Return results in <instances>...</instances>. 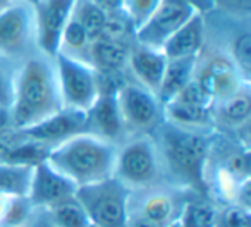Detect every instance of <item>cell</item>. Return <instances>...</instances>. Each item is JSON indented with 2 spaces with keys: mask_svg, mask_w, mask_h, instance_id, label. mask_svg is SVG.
Masks as SVG:
<instances>
[{
  "mask_svg": "<svg viewBox=\"0 0 251 227\" xmlns=\"http://www.w3.org/2000/svg\"><path fill=\"white\" fill-rule=\"evenodd\" d=\"M64 108L52 57L35 52L18 64L9 108L12 127L23 131Z\"/></svg>",
  "mask_w": 251,
  "mask_h": 227,
  "instance_id": "6da1fadb",
  "label": "cell"
},
{
  "mask_svg": "<svg viewBox=\"0 0 251 227\" xmlns=\"http://www.w3.org/2000/svg\"><path fill=\"white\" fill-rule=\"evenodd\" d=\"M151 136L157 143L167 184L206 196L205 174L212 133L182 129L164 121Z\"/></svg>",
  "mask_w": 251,
  "mask_h": 227,
  "instance_id": "7a4b0ae2",
  "label": "cell"
},
{
  "mask_svg": "<svg viewBox=\"0 0 251 227\" xmlns=\"http://www.w3.org/2000/svg\"><path fill=\"white\" fill-rule=\"evenodd\" d=\"M115 157V143L91 133H79L50 148L45 160L81 188L112 177Z\"/></svg>",
  "mask_w": 251,
  "mask_h": 227,
  "instance_id": "3957f363",
  "label": "cell"
},
{
  "mask_svg": "<svg viewBox=\"0 0 251 227\" xmlns=\"http://www.w3.org/2000/svg\"><path fill=\"white\" fill-rule=\"evenodd\" d=\"M114 177L129 189V193L167 184L157 143L151 134L127 136L117 145Z\"/></svg>",
  "mask_w": 251,
  "mask_h": 227,
  "instance_id": "277c9868",
  "label": "cell"
},
{
  "mask_svg": "<svg viewBox=\"0 0 251 227\" xmlns=\"http://www.w3.org/2000/svg\"><path fill=\"white\" fill-rule=\"evenodd\" d=\"M129 195V189L114 176L76 189V198L95 227H126Z\"/></svg>",
  "mask_w": 251,
  "mask_h": 227,
  "instance_id": "5b68a950",
  "label": "cell"
},
{
  "mask_svg": "<svg viewBox=\"0 0 251 227\" xmlns=\"http://www.w3.org/2000/svg\"><path fill=\"white\" fill-rule=\"evenodd\" d=\"M126 138L136 134H153L164 123V105L153 91L138 84L129 76L115 93Z\"/></svg>",
  "mask_w": 251,
  "mask_h": 227,
  "instance_id": "8992f818",
  "label": "cell"
},
{
  "mask_svg": "<svg viewBox=\"0 0 251 227\" xmlns=\"http://www.w3.org/2000/svg\"><path fill=\"white\" fill-rule=\"evenodd\" d=\"M36 50L33 4L11 0L0 11V55L19 64Z\"/></svg>",
  "mask_w": 251,
  "mask_h": 227,
  "instance_id": "52a82bcc",
  "label": "cell"
},
{
  "mask_svg": "<svg viewBox=\"0 0 251 227\" xmlns=\"http://www.w3.org/2000/svg\"><path fill=\"white\" fill-rule=\"evenodd\" d=\"M193 81L210 98L212 107L250 84L224 50H203L196 59Z\"/></svg>",
  "mask_w": 251,
  "mask_h": 227,
  "instance_id": "ba28073f",
  "label": "cell"
},
{
  "mask_svg": "<svg viewBox=\"0 0 251 227\" xmlns=\"http://www.w3.org/2000/svg\"><path fill=\"white\" fill-rule=\"evenodd\" d=\"M53 59L55 64L59 91L64 108L86 112L100 97L98 74L90 64L71 59L62 53H57Z\"/></svg>",
  "mask_w": 251,
  "mask_h": 227,
  "instance_id": "9c48e42d",
  "label": "cell"
},
{
  "mask_svg": "<svg viewBox=\"0 0 251 227\" xmlns=\"http://www.w3.org/2000/svg\"><path fill=\"white\" fill-rule=\"evenodd\" d=\"M191 195H198V193L167 184L131 193L127 213L157 224L158 227H165L179 219L186 200Z\"/></svg>",
  "mask_w": 251,
  "mask_h": 227,
  "instance_id": "30bf717a",
  "label": "cell"
},
{
  "mask_svg": "<svg viewBox=\"0 0 251 227\" xmlns=\"http://www.w3.org/2000/svg\"><path fill=\"white\" fill-rule=\"evenodd\" d=\"M164 121L182 129L213 133L212 101L195 81L164 105Z\"/></svg>",
  "mask_w": 251,
  "mask_h": 227,
  "instance_id": "8fae6325",
  "label": "cell"
},
{
  "mask_svg": "<svg viewBox=\"0 0 251 227\" xmlns=\"http://www.w3.org/2000/svg\"><path fill=\"white\" fill-rule=\"evenodd\" d=\"M76 0H36L35 14L36 50L47 57H55L59 52L60 36L73 16Z\"/></svg>",
  "mask_w": 251,
  "mask_h": 227,
  "instance_id": "7c38bea8",
  "label": "cell"
},
{
  "mask_svg": "<svg viewBox=\"0 0 251 227\" xmlns=\"http://www.w3.org/2000/svg\"><path fill=\"white\" fill-rule=\"evenodd\" d=\"M195 14V9L182 0H162L153 14L136 29L134 42L162 50L167 40Z\"/></svg>",
  "mask_w": 251,
  "mask_h": 227,
  "instance_id": "4fadbf2b",
  "label": "cell"
},
{
  "mask_svg": "<svg viewBox=\"0 0 251 227\" xmlns=\"http://www.w3.org/2000/svg\"><path fill=\"white\" fill-rule=\"evenodd\" d=\"M76 184L47 160H42L33 167L31 182L26 200L33 210H47L55 203L76 195Z\"/></svg>",
  "mask_w": 251,
  "mask_h": 227,
  "instance_id": "5bb4252c",
  "label": "cell"
},
{
  "mask_svg": "<svg viewBox=\"0 0 251 227\" xmlns=\"http://www.w3.org/2000/svg\"><path fill=\"white\" fill-rule=\"evenodd\" d=\"M18 133L50 150L74 134L86 133V117H84V112L62 108L53 116L40 121L35 126L26 127Z\"/></svg>",
  "mask_w": 251,
  "mask_h": 227,
  "instance_id": "9a60e30c",
  "label": "cell"
},
{
  "mask_svg": "<svg viewBox=\"0 0 251 227\" xmlns=\"http://www.w3.org/2000/svg\"><path fill=\"white\" fill-rule=\"evenodd\" d=\"M251 117V91L250 84L241 88L229 98L219 101L212 107L213 133L234 136L248 143L243 134H248Z\"/></svg>",
  "mask_w": 251,
  "mask_h": 227,
  "instance_id": "2e32d148",
  "label": "cell"
},
{
  "mask_svg": "<svg viewBox=\"0 0 251 227\" xmlns=\"http://www.w3.org/2000/svg\"><path fill=\"white\" fill-rule=\"evenodd\" d=\"M167 67V57L162 50L134 42L127 55V76L157 95Z\"/></svg>",
  "mask_w": 251,
  "mask_h": 227,
  "instance_id": "e0dca14e",
  "label": "cell"
},
{
  "mask_svg": "<svg viewBox=\"0 0 251 227\" xmlns=\"http://www.w3.org/2000/svg\"><path fill=\"white\" fill-rule=\"evenodd\" d=\"M84 117H86V133L103 138L115 145L126 140V131L119 116L115 95H100L95 103L84 112Z\"/></svg>",
  "mask_w": 251,
  "mask_h": 227,
  "instance_id": "ac0fdd59",
  "label": "cell"
},
{
  "mask_svg": "<svg viewBox=\"0 0 251 227\" xmlns=\"http://www.w3.org/2000/svg\"><path fill=\"white\" fill-rule=\"evenodd\" d=\"M206 45L205 14L196 12L188 19L164 45L162 52L167 59H189L198 57Z\"/></svg>",
  "mask_w": 251,
  "mask_h": 227,
  "instance_id": "d6986e66",
  "label": "cell"
},
{
  "mask_svg": "<svg viewBox=\"0 0 251 227\" xmlns=\"http://www.w3.org/2000/svg\"><path fill=\"white\" fill-rule=\"evenodd\" d=\"M131 45L108 40H93L90 47V66L98 74L127 73V55Z\"/></svg>",
  "mask_w": 251,
  "mask_h": 227,
  "instance_id": "ffe728a7",
  "label": "cell"
},
{
  "mask_svg": "<svg viewBox=\"0 0 251 227\" xmlns=\"http://www.w3.org/2000/svg\"><path fill=\"white\" fill-rule=\"evenodd\" d=\"M196 59L198 57H189V59H167V67H165L164 77L158 86L157 98L162 105L169 103L172 98H176L195 76Z\"/></svg>",
  "mask_w": 251,
  "mask_h": 227,
  "instance_id": "44dd1931",
  "label": "cell"
},
{
  "mask_svg": "<svg viewBox=\"0 0 251 227\" xmlns=\"http://www.w3.org/2000/svg\"><path fill=\"white\" fill-rule=\"evenodd\" d=\"M91 36L86 31L83 25L74 18V14L71 16L69 23L64 28V33L60 36V45L59 52L71 59L81 60V62L90 64V47H91Z\"/></svg>",
  "mask_w": 251,
  "mask_h": 227,
  "instance_id": "7402d4cb",
  "label": "cell"
},
{
  "mask_svg": "<svg viewBox=\"0 0 251 227\" xmlns=\"http://www.w3.org/2000/svg\"><path fill=\"white\" fill-rule=\"evenodd\" d=\"M219 205L201 195H191L186 200L179 215L181 227H215Z\"/></svg>",
  "mask_w": 251,
  "mask_h": 227,
  "instance_id": "603a6c76",
  "label": "cell"
},
{
  "mask_svg": "<svg viewBox=\"0 0 251 227\" xmlns=\"http://www.w3.org/2000/svg\"><path fill=\"white\" fill-rule=\"evenodd\" d=\"M35 165L11 164L0 160V193L7 196L26 198Z\"/></svg>",
  "mask_w": 251,
  "mask_h": 227,
  "instance_id": "cb8c5ba5",
  "label": "cell"
},
{
  "mask_svg": "<svg viewBox=\"0 0 251 227\" xmlns=\"http://www.w3.org/2000/svg\"><path fill=\"white\" fill-rule=\"evenodd\" d=\"M55 227H91V222L76 195L43 210Z\"/></svg>",
  "mask_w": 251,
  "mask_h": 227,
  "instance_id": "d4e9b609",
  "label": "cell"
},
{
  "mask_svg": "<svg viewBox=\"0 0 251 227\" xmlns=\"http://www.w3.org/2000/svg\"><path fill=\"white\" fill-rule=\"evenodd\" d=\"M73 14L86 28L91 40H97L100 36L101 29H103L108 12L103 11L98 4H95L93 0H76Z\"/></svg>",
  "mask_w": 251,
  "mask_h": 227,
  "instance_id": "484cf974",
  "label": "cell"
},
{
  "mask_svg": "<svg viewBox=\"0 0 251 227\" xmlns=\"http://www.w3.org/2000/svg\"><path fill=\"white\" fill-rule=\"evenodd\" d=\"M227 55L232 59L243 77L251 83V33L248 28L241 29L239 33L232 36L230 45L227 50H224Z\"/></svg>",
  "mask_w": 251,
  "mask_h": 227,
  "instance_id": "4316f807",
  "label": "cell"
},
{
  "mask_svg": "<svg viewBox=\"0 0 251 227\" xmlns=\"http://www.w3.org/2000/svg\"><path fill=\"white\" fill-rule=\"evenodd\" d=\"M162 4V0H121V12L138 29Z\"/></svg>",
  "mask_w": 251,
  "mask_h": 227,
  "instance_id": "83f0119b",
  "label": "cell"
},
{
  "mask_svg": "<svg viewBox=\"0 0 251 227\" xmlns=\"http://www.w3.org/2000/svg\"><path fill=\"white\" fill-rule=\"evenodd\" d=\"M18 64L0 55V108L9 110L14 95V81Z\"/></svg>",
  "mask_w": 251,
  "mask_h": 227,
  "instance_id": "f1b7e54d",
  "label": "cell"
},
{
  "mask_svg": "<svg viewBox=\"0 0 251 227\" xmlns=\"http://www.w3.org/2000/svg\"><path fill=\"white\" fill-rule=\"evenodd\" d=\"M215 227H251V212L239 205H220Z\"/></svg>",
  "mask_w": 251,
  "mask_h": 227,
  "instance_id": "f546056e",
  "label": "cell"
},
{
  "mask_svg": "<svg viewBox=\"0 0 251 227\" xmlns=\"http://www.w3.org/2000/svg\"><path fill=\"white\" fill-rule=\"evenodd\" d=\"M33 212V206L23 196H12L7 206V213L2 227H25L29 215Z\"/></svg>",
  "mask_w": 251,
  "mask_h": 227,
  "instance_id": "4dcf8cb0",
  "label": "cell"
},
{
  "mask_svg": "<svg viewBox=\"0 0 251 227\" xmlns=\"http://www.w3.org/2000/svg\"><path fill=\"white\" fill-rule=\"evenodd\" d=\"M251 0H213V7H219L230 14H246Z\"/></svg>",
  "mask_w": 251,
  "mask_h": 227,
  "instance_id": "1f68e13d",
  "label": "cell"
},
{
  "mask_svg": "<svg viewBox=\"0 0 251 227\" xmlns=\"http://www.w3.org/2000/svg\"><path fill=\"white\" fill-rule=\"evenodd\" d=\"M25 227H55V226L50 222L43 210H33Z\"/></svg>",
  "mask_w": 251,
  "mask_h": 227,
  "instance_id": "d6a6232c",
  "label": "cell"
},
{
  "mask_svg": "<svg viewBox=\"0 0 251 227\" xmlns=\"http://www.w3.org/2000/svg\"><path fill=\"white\" fill-rule=\"evenodd\" d=\"M182 2H186L188 5H191L193 9H195L196 12H200V14H206L208 11H213V0H182Z\"/></svg>",
  "mask_w": 251,
  "mask_h": 227,
  "instance_id": "836d02e7",
  "label": "cell"
},
{
  "mask_svg": "<svg viewBox=\"0 0 251 227\" xmlns=\"http://www.w3.org/2000/svg\"><path fill=\"white\" fill-rule=\"evenodd\" d=\"M126 227H158L157 224L148 222V220L141 219L138 215H133V213H127V224Z\"/></svg>",
  "mask_w": 251,
  "mask_h": 227,
  "instance_id": "e575fe53",
  "label": "cell"
},
{
  "mask_svg": "<svg viewBox=\"0 0 251 227\" xmlns=\"http://www.w3.org/2000/svg\"><path fill=\"white\" fill-rule=\"evenodd\" d=\"M11 198L12 196L2 195V193H0V227H2V224H4V219H5V213H7V206H9Z\"/></svg>",
  "mask_w": 251,
  "mask_h": 227,
  "instance_id": "d590c367",
  "label": "cell"
},
{
  "mask_svg": "<svg viewBox=\"0 0 251 227\" xmlns=\"http://www.w3.org/2000/svg\"><path fill=\"white\" fill-rule=\"evenodd\" d=\"M9 2H11V0H0V11H2V9H4L5 5L9 4Z\"/></svg>",
  "mask_w": 251,
  "mask_h": 227,
  "instance_id": "8d00e7d4",
  "label": "cell"
},
{
  "mask_svg": "<svg viewBox=\"0 0 251 227\" xmlns=\"http://www.w3.org/2000/svg\"><path fill=\"white\" fill-rule=\"evenodd\" d=\"M165 227H181V224H179V220H174V222L169 224V226H165Z\"/></svg>",
  "mask_w": 251,
  "mask_h": 227,
  "instance_id": "74e56055",
  "label": "cell"
},
{
  "mask_svg": "<svg viewBox=\"0 0 251 227\" xmlns=\"http://www.w3.org/2000/svg\"><path fill=\"white\" fill-rule=\"evenodd\" d=\"M26 2H29V4H35L36 0H26Z\"/></svg>",
  "mask_w": 251,
  "mask_h": 227,
  "instance_id": "f35d334b",
  "label": "cell"
},
{
  "mask_svg": "<svg viewBox=\"0 0 251 227\" xmlns=\"http://www.w3.org/2000/svg\"><path fill=\"white\" fill-rule=\"evenodd\" d=\"M91 227H95V226H91Z\"/></svg>",
  "mask_w": 251,
  "mask_h": 227,
  "instance_id": "ab89813d",
  "label": "cell"
}]
</instances>
